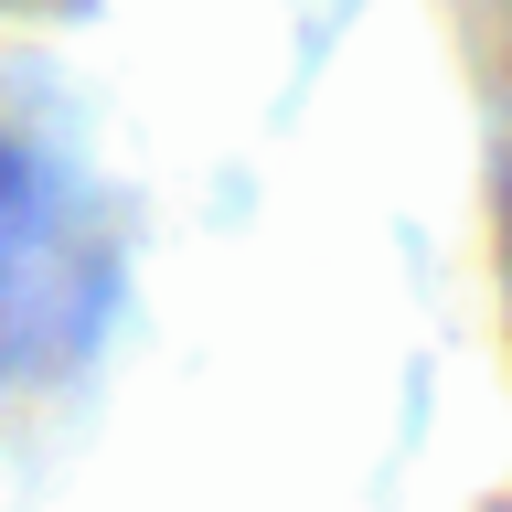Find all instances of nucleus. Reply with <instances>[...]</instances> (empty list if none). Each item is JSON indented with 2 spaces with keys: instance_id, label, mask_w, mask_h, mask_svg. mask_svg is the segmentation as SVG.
<instances>
[{
  "instance_id": "nucleus-2",
  "label": "nucleus",
  "mask_w": 512,
  "mask_h": 512,
  "mask_svg": "<svg viewBox=\"0 0 512 512\" xmlns=\"http://www.w3.org/2000/svg\"><path fill=\"white\" fill-rule=\"evenodd\" d=\"M502 256H512V182H502Z\"/></svg>"
},
{
  "instance_id": "nucleus-1",
  "label": "nucleus",
  "mask_w": 512,
  "mask_h": 512,
  "mask_svg": "<svg viewBox=\"0 0 512 512\" xmlns=\"http://www.w3.org/2000/svg\"><path fill=\"white\" fill-rule=\"evenodd\" d=\"M96 310H107V256L86 203L0 139V384L64 374L96 342Z\"/></svg>"
}]
</instances>
